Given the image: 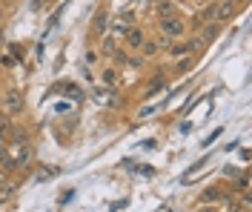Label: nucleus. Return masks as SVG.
<instances>
[{"label":"nucleus","instance_id":"nucleus-16","mask_svg":"<svg viewBox=\"0 0 252 212\" xmlns=\"http://www.w3.org/2000/svg\"><path fill=\"white\" fill-rule=\"evenodd\" d=\"M187 69H192V61H181V63H178V69H175V72H187Z\"/></svg>","mask_w":252,"mask_h":212},{"label":"nucleus","instance_id":"nucleus-10","mask_svg":"<svg viewBox=\"0 0 252 212\" xmlns=\"http://www.w3.org/2000/svg\"><path fill=\"white\" fill-rule=\"evenodd\" d=\"M9 135H12V141H15V144H26V138H29L23 129H9Z\"/></svg>","mask_w":252,"mask_h":212},{"label":"nucleus","instance_id":"nucleus-1","mask_svg":"<svg viewBox=\"0 0 252 212\" xmlns=\"http://www.w3.org/2000/svg\"><path fill=\"white\" fill-rule=\"evenodd\" d=\"M3 112L6 115H23V109H26V100H23V95L17 92V89H9V92H3Z\"/></svg>","mask_w":252,"mask_h":212},{"label":"nucleus","instance_id":"nucleus-20","mask_svg":"<svg viewBox=\"0 0 252 212\" xmlns=\"http://www.w3.org/2000/svg\"><path fill=\"white\" fill-rule=\"evenodd\" d=\"M201 212H215V210H201Z\"/></svg>","mask_w":252,"mask_h":212},{"label":"nucleus","instance_id":"nucleus-3","mask_svg":"<svg viewBox=\"0 0 252 212\" xmlns=\"http://www.w3.org/2000/svg\"><path fill=\"white\" fill-rule=\"evenodd\" d=\"M124 34H126V43H129V49H141L143 40H146V37H143V32L138 29V26H129Z\"/></svg>","mask_w":252,"mask_h":212},{"label":"nucleus","instance_id":"nucleus-15","mask_svg":"<svg viewBox=\"0 0 252 212\" xmlns=\"http://www.w3.org/2000/svg\"><path fill=\"white\" fill-rule=\"evenodd\" d=\"M103 26H106V15H97V20H94V32H103Z\"/></svg>","mask_w":252,"mask_h":212},{"label":"nucleus","instance_id":"nucleus-19","mask_svg":"<svg viewBox=\"0 0 252 212\" xmlns=\"http://www.w3.org/2000/svg\"><path fill=\"white\" fill-rule=\"evenodd\" d=\"M0 26H3V9H0Z\"/></svg>","mask_w":252,"mask_h":212},{"label":"nucleus","instance_id":"nucleus-17","mask_svg":"<svg viewBox=\"0 0 252 212\" xmlns=\"http://www.w3.org/2000/svg\"><path fill=\"white\" fill-rule=\"evenodd\" d=\"M103 81H106V83H115L118 78H115V72H112V69H106V72H103Z\"/></svg>","mask_w":252,"mask_h":212},{"label":"nucleus","instance_id":"nucleus-18","mask_svg":"<svg viewBox=\"0 0 252 212\" xmlns=\"http://www.w3.org/2000/svg\"><path fill=\"white\" fill-rule=\"evenodd\" d=\"M218 135H220V129H215V132H212V135H209V138H206V141H204V144H206V147H209V144H212V141H215Z\"/></svg>","mask_w":252,"mask_h":212},{"label":"nucleus","instance_id":"nucleus-5","mask_svg":"<svg viewBox=\"0 0 252 212\" xmlns=\"http://www.w3.org/2000/svg\"><path fill=\"white\" fill-rule=\"evenodd\" d=\"M206 163H209V158H201V161L195 163V166H192V169H189L187 175H184V183H187V181H192V178H195V175H201V169H204Z\"/></svg>","mask_w":252,"mask_h":212},{"label":"nucleus","instance_id":"nucleus-2","mask_svg":"<svg viewBox=\"0 0 252 212\" xmlns=\"http://www.w3.org/2000/svg\"><path fill=\"white\" fill-rule=\"evenodd\" d=\"M158 29L163 32V37H181V34L187 32V26H184V20L178 15H166L160 17V23H158Z\"/></svg>","mask_w":252,"mask_h":212},{"label":"nucleus","instance_id":"nucleus-4","mask_svg":"<svg viewBox=\"0 0 252 212\" xmlns=\"http://www.w3.org/2000/svg\"><path fill=\"white\" fill-rule=\"evenodd\" d=\"M232 15H235V3L232 0H223V3H218V9H215V23H223V20H229Z\"/></svg>","mask_w":252,"mask_h":212},{"label":"nucleus","instance_id":"nucleus-13","mask_svg":"<svg viewBox=\"0 0 252 212\" xmlns=\"http://www.w3.org/2000/svg\"><path fill=\"white\" fill-rule=\"evenodd\" d=\"M29 158H32V152H29V149H23V152H20V155H17V166H26V163H29Z\"/></svg>","mask_w":252,"mask_h":212},{"label":"nucleus","instance_id":"nucleus-12","mask_svg":"<svg viewBox=\"0 0 252 212\" xmlns=\"http://www.w3.org/2000/svg\"><path fill=\"white\" fill-rule=\"evenodd\" d=\"M201 49H204V40H201V37H192L187 43V52H201Z\"/></svg>","mask_w":252,"mask_h":212},{"label":"nucleus","instance_id":"nucleus-23","mask_svg":"<svg viewBox=\"0 0 252 212\" xmlns=\"http://www.w3.org/2000/svg\"><path fill=\"white\" fill-rule=\"evenodd\" d=\"M152 3H160V0H152Z\"/></svg>","mask_w":252,"mask_h":212},{"label":"nucleus","instance_id":"nucleus-6","mask_svg":"<svg viewBox=\"0 0 252 212\" xmlns=\"http://www.w3.org/2000/svg\"><path fill=\"white\" fill-rule=\"evenodd\" d=\"M0 166H3V169H12V166H15V158L9 155V149L3 147V144H0Z\"/></svg>","mask_w":252,"mask_h":212},{"label":"nucleus","instance_id":"nucleus-21","mask_svg":"<svg viewBox=\"0 0 252 212\" xmlns=\"http://www.w3.org/2000/svg\"><path fill=\"white\" fill-rule=\"evenodd\" d=\"M192 3H204V0H192Z\"/></svg>","mask_w":252,"mask_h":212},{"label":"nucleus","instance_id":"nucleus-11","mask_svg":"<svg viewBox=\"0 0 252 212\" xmlns=\"http://www.w3.org/2000/svg\"><path fill=\"white\" fill-rule=\"evenodd\" d=\"M158 15H160V17H166V15H175L172 3H163V0H160V3H158Z\"/></svg>","mask_w":252,"mask_h":212},{"label":"nucleus","instance_id":"nucleus-7","mask_svg":"<svg viewBox=\"0 0 252 212\" xmlns=\"http://www.w3.org/2000/svg\"><path fill=\"white\" fill-rule=\"evenodd\" d=\"M9 129H12V115H0V138H6L9 135Z\"/></svg>","mask_w":252,"mask_h":212},{"label":"nucleus","instance_id":"nucleus-9","mask_svg":"<svg viewBox=\"0 0 252 212\" xmlns=\"http://www.w3.org/2000/svg\"><path fill=\"white\" fill-rule=\"evenodd\" d=\"M223 198H226V195H223L220 189H206V192H204V201H223Z\"/></svg>","mask_w":252,"mask_h":212},{"label":"nucleus","instance_id":"nucleus-22","mask_svg":"<svg viewBox=\"0 0 252 212\" xmlns=\"http://www.w3.org/2000/svg\"><path fill=\"white\" fill-rule=\"evenodd\" d=\"M0 103H3V92H0Z\"/></svg>","mask_w":252,"mask_h":212},{"label":"nucleus","instance_id":"nucleus-14","mask_svg":"<svg viewBox=\"0 0 252 212\" xmlns=\"http://www.w3.org/2000/svg\"><path fill=\"white\" fill-rule=\"evenodd\" d=\"M158 52V43H152V40H143V55H155Z\"/></svg>","mask_w":252,"mask_h":212},{"label":"nucleus","instance_id":"nucleus-24","mask_svg":"<svg viewBox=\"0 0 252 212\" xmlns=\"http://www.w3.org/2000/svg\"><path fill=\"white\" fill-rule=\"evenodd\" d=\"M0 144H3V138H0Z\"/></svg>","mask_w":252,"mask_h":212},{"label":"nucleus","instance_id":"nucleus-8","mask_svg":"<svg viewBox=\"0 0 252 212\" xmlns=\"http://www.w3.org/2000/svg\"><path fill=\"white\" fill-rule=\"evenodd\" d=\"M160 89H166V83L160 81V78H158L155 83H152V86H149V89H146V92H143V95H146V98H152V95H158V92H160Z\"/></svg>","mask_w":252,"mask_h":212}]
</instances>
